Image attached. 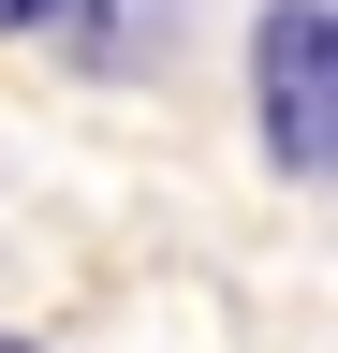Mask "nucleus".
<instances>
[{"instance_id": "7ed1b4c3", "label": "nucleus", "mask_w": 338, "mask_h": 353, "mask_svg": "<svg viewBox=\"0 0 338 353\" xmlns=\"http://www.w3.org/2000/svg\"><path fill=\"white\" fill-rule=\"evenodd\" d=\"M30 30H59V0H0V44H30Z\"/></svg>"}, {"instance_id": "f03ea898", "label": "nucleus", "mask_w": 338, "mask_h": 353, "mask_svg": "<svg viewBox=\"0 0 338 353\" xmlns=\"http://www.w3.org/2000/svg\"><path fill=\"white\" fill-rule=\"evenodd\" d=\"M59 44L89 74H147L162 59V0H59Z\"/></svg>"}, {"instance_id": "20e7f679", "label": "nucleus", "mask_w": 338, "mask_h": 353, "mask_svg": "<svg viewBox=\"0 0 338 353\" xmlns=\"http://www.w3.org/2000/svg\"><path fill=\"white\" fill-rule=\"evenodd\" d=\"M0 353H45V339H0Z\"/></svg>"}, {"instance_id": "f257e3e1", "label": "nucleus", "mask_w": 338, "mask_h": 353, "mask_svg": "<svg viewBox=\"0 0 338 353\" xmlns=\"http://www.w3.org/2000/svg\"><path fill=\"white\" fill-rule=\"evenodd\" d=\"M250 132L279 176H338V0H265L250 15Z\"/></svg>"}]
</instances>
